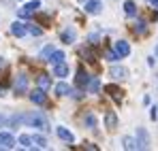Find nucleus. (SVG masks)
Returning a JSON list of instances; mask_svg holds the SVG:
<instances>
[{"label":"nucleus","instance_id":"nucleus-1","mask_svg":"<svg viewBox=\"0 0 158 151\" xmlns=\"http://www.w3.org/2000/svg\"><path fill=\"white\" fill-rule=\"evenodd\" d=\"M22 126H28V128H36L39 132H49L52 128L47 124L45 115L39 113V111H30V113H22Z\"/></svg>","mask_w":158,"mask_h":151},{"label":"nucleus","instance_id":"nucleus-2","mask_svg":"<svg viewBox=\"0 0 158 151\" xmlns=\"http://www.w3.org/2000/svg\"><path fill=\"white\" fill-rule=\"evenodd\" d=\"M41 9V0H30L28 4H24V9H19V17H30Z\"/></svg>","mask_w":158,"mask_h":151},{"label":"nucleus","instance_id":"nucleus-3","mask_svg":"<svg viewBox=\"0 0 158 151\" xmlns=\"http://www.w3.org/2000/svg\"><path fill=\"white\" fill-rule=\"evenodd\" d=\"M13 89H15V96H22V94H26V89H28V77H26V75H17Z\"/></svg>","mask_w":158,"mask_h":151},{"label":"nucleus","instance_id":"nucleus-4","mask_svg":"<svg viewBox=\"0 0 158 151\" xmlns=\"http://www.w3.org/2000/svg\"><path fill=\"white\" fill-rule=\"evenodd\" d=\"M135 141H137V149H148V145H150V136L143 128H137V138Z\"/></svg>","mask_w":158,"mask_h":151},{"label":"nucleus","instance_id":"nucleus-5","mask_svg":"<svg viewBox=\"0 0 158 151\" xmlns=\"http://www.w3.org/2000/svg\"><path fill=\"white\" fill-rule=\"evenodd\" d=\"M15 147V138L11 132H0V149H13Z\"/></svg>","mask_w":158,"mask_h":151},{"label":"nucleus","instance_id":"nucleus-6","mask_svg":"<svg viewBox=\"0 0 158 151\" xmlns=\"http://www.w3.org/2000/svg\"><path fill=\"white\" fill-rule=\"evenodd\" d=\"M101 6H103V0H88L85 2V13L88 15H98Z\"/></svg>","mask_w":158,"mask_h":151},{"label":"nucleus","instance_id":"nucleus-7","mask_svg":"<svg viewBox=\"0 0 158 151\" xmlns=\"http://www.w3.org/2000/svg\"><path fill=\"white\" fill-rule=\"evenodd\" d=\"M113 51H115L120 58H126V55H131V45H128L126 41H118V43L113 45Z\"/></svg>","mask_w":158,"mask_h":151},{"label":"nucleus","instance_id":"nucleus-8","mask_svg":"<svg viewBox=\"0 0 158 151\" xmlns=\"http://www.w3.org/2000/svg\"><path fill=\"white\" fill-rule=\"evenodd\" d=\"M90 79H92V77L88 75V73H85L83 68H79V70H77V79H75V83H77V87L85 89V87H88V83H90Z\"/></svg>","mask_w":158,"mask_h":151},{"label":"nucleus","instance_id":"nucleus-9","mask_svg":"<svg viewBox=\"0 0 158 151\" xmlns=\"http://www.w3.org/2000/svg\"><path fill=\"white\" fill-rule=\"evenodd\" d=\"M30 100L34 102V104H45L47 102V94H45V89H34L32 94H30Z\"/></svg>","mask_w":158,"mask_h":151},{"label":"nucleus","instance_id":"nucleus-10","mask_svg":"<svg viewBox=\"0 0 158 151\" xmlns=\"http://www.w3.org/2000/svg\"><path fill=\"white\" fill-rule=\"evenodd\" d=\"M53 75L60 77V79L69 77V64H66V62H58V64H53Z\"/></svg>","mask_w":158,"mask_h":151},{"label":"nucleus","instance_id":"nucleus-11","mask_svg":"<svg viewBox=\"0 0 158 151\" xmlns=\"http://www.w3.org/2000/svg\"><path fill=\"white\" fill-rule=\"evenodd\" d=\"M60 38H62V43H75V38H77L75 28H66V30H62V32H60Z\"/></svg>","mask_w":158,"mask_h":151},{"label":"nucleus","instance_id":"nucleus-12","mask_svg":"<svg viewBox=\"0 0 158 151\" xmlns=\"http://www.w3.org/2000/svg\"><path fill=\"white\" fill-rule=\"evenodd\" d=\"M109 73H111V77H113L115 81H122V79H126V77H128V70H126L124 66H111V70H109Z\"/></svg>","mask_w":158,"mask_h":151},{"label":"nucleus","instance_id":"nucleus-13","mask_svg":"<svg viewBox=\"0 0 158 151\" xmlns=\"http://www.w3.org/2000/svg\"><path fill=\"white\" fill-rule=\"evenodd\" d=\"M56 132H58V136H60L64 143H75V136H73V132H71V130H66V128L58 126V128H56Z\"/></svg>","mask_w":158,"mask_h":151},{"label":"nucleus","instance_id":"nucleus-14","mask_svg":"<svg viewBox=\"0 0 158 151\" xmlns=\"http://www.w3.org/2000/svg\"><path fill=\"white\" fill-rule=\"evenodd\" d=\"M105 92H107V94H111V98H113V100H118V102L124 98V92H122V89H120L118 85H107Z\"/></svg>","mask_w":158,"mask_h":151},{"label":"nucleus","instance_id":"nucleus-15","mask_svg":"<svg viewBox=\"0 0 158 151\" xmlns=\"http://www.w3.org/2000/svg\"><path fill=\"white\" fill-rule=\"evenodd\" d=\"M36 83H39V87H41V89H45V92H47V89L52 87V77L45 75V73H41V75L36 77Z\"/></svg>","mask_w":158,"mask_h":151},{"label":"nucleus","instance_id":"nucleus-16","mask_svg":"<svg viewBox=\"0 0 158 151\" xmlns=\"http://www.w3.org/2000/svg\"><path fill=\"white\" fill-rule=\"evenodd\" d=\"M56 94H58V96H71V94H73V87H71L69 83L60 81V83L56 85Z\"/></svg>","mask_w":158,"mask_h":151},{"label":"nucleus","instance_id":"nucleus-17","mask_svg":"<svg viewBox=\"0 0 158 151\" xmlns=\"http://www.w3.org/2000/svg\"><path fill=\"white\" fill-rule=\"evenodd\" d=\"M11 34L17 36V38L24 36V34H26V24H22V22H13V24H11Z\"/></svg>","mask_w":158,"mask_h":151},{"label":"nucleus","instance_id":"nucleus-18","mask_svg":"<svg viewBox=\"0 0 158 151\" xmlns=\"http://www.w3.org/2000/svg\"><path fill=\"white\" fill-rule=\"evenodd\" d=\"M105 124H107V128H109V130H115V128H118V115H115L113 111H107Z\"/></svg>","mask_w":158,"mask_h":151},{"label":"nucleus","instance_id":"nucleus-19","mask_svg":"<svg viewBox=\"0 0 158 151\" xmlns=\"http://www.w3.org/2000/svg\"><path fill=\"white\" fill-rule=\"evenodd\" d=\"M30 138H32V145H34L36 149H45V147H47V141H45L43 134H32Z\"/></svg>","mask_w":158,"mask_h":151},{"label":"nucleus","instance_id":"nucleus-20","mask_svg":"<svg viewBox=\"0 0 158 151\" xmlns=\"http://www.w3.org/2000/svg\"><path fill=\"white\" fill-rule=\"evenodd\" d=\"M64 58H66V55H64V51L53 49L52 55H49V62H52V64H58V62H64Z\"/></svg>","mask_w":158,"mask_h":151},{"label":"nucleus","instance_id":"nucleus-21","mask_svg":"<svg viewBox=\"0 0 158 151\" xmlns=\"http://www.w3.org/2000/svg\"><path fill=\"white\" fill-rule=\"evenodd\" d=\"M124 13H126L128 17H135V15H137V6H135L132 0H126V2H124Z\"/></svg>","mask_w":158,"mask_h":151},{"label":"nucleus","instance_id":"nucleus-22","mask_svg":"<svg viewBox=\"0 0 158 151\" xmlns=\"http://www.w3.org/2000/svg\"><path fill=\"white\" fill-rule=\"evenodd\" d=\"M19 145H22L24 149H34V145H32V138H30V134H22V136H19Z\"/></svg>","mask_w":158,"mask_h":151},{"label":"nucleus","instance_id":"nucleus-23","mask_svg":"<svg viewBox=\"0 0 158 151\" xmlns=\"http://www.w3.org/2000/svg\"><path fill=\"white\" fill-rule=\"evenodd\" d=\"M122 143H124V149H128V151L137 149V141H135L132 136H124V138H122Z\"/></svg>","mask_w":158,"mask_h":151},{"label":"nucleus","instance_id":"nucleus-24","mask_svg":"<svg viewBox=\"0 0 158 151\" xmlns=\"http://www.w3.org/2000/svg\"><path fill=\"white\" fill-rule=\"evenodd\" d=\"M6 124H9V128H19L22 126V115H17V113L11 115V117L6 119Z\"/></svg>","mask_w":158,"mask_h":151},{"label":"nucleus","instance_id":"nucleus-25","mask_svg":"<svg viewBox=\"0 0 158 151\" xmlns=\"http://www.w3.org/2000/svg\"><path fill=\"white\" fill-rule=\"evenodd\" d=\"M145 30H148V24H145L143 19H137V24H135V34H145Z\"/></svg>","mask_w":158,"mask_h":151},{"label":"nucleus","instance_id":"nucleus-26","mask_svg":"<svg viewBox=\"0 0 158 151\" xmlns=\"http://www.w3.org/2000/svg\"><path fill=\"white\" fill-rule=\"evenodd\" d=\"M85 89H90L92 94H96V92L101 89V81H98V79H90V83H88V87H85Z\"/></svg>","mask_w":158,"mask_h":151},{"label":"nucleus","instance_id":"nucleus-27","mask_svg":"<svg viewBox=\"0 0 158 151\" xmlns=\"http://www.w3.org/2000/svg\"><path fill=\"white\" fill-rule=\"evenodd\" d=\"M26 32H30L32 36H41V34H43V30H41V28H36L34 24H26Z\"/></svg>","mask_w":158,"mask_h":151},{"label":"nucleus","instance_id":"nucleus-28","mask_svg":"<svg viewBox=\"0 0 158 151\" xmlns=\"http://www.w3.org/2000/svg\"><path fill=\"white\" fill-rule=\"evenodd\" d=\"M81 55H83V58H88V62H96V55L92 53L90 47H83V49H81Z\"/></svg>","mask_w":158,"mask_h":151},{"label":"nucleus","instance_id":"nucleus-29","mask_svg":"<svg viewBox=\"0 0 158 151\" xmlns=\"http://www.w3.org/2000/svg\"><path fill=\"white\" fill-rule=\"evenodd\" d=\"M52 51H53V47H52V45H47L45 49L41 51V60H43V62H49V55H52Z\"/></svg>","mask_w":158,"mask_h":151},{"label":"nucleus","instance_id":"nucleus-30","mask_svg":"<svg viewBox=\"0 0 158 151\" xmlns=\"http://www.w3.org/2000/svg\"><path fill=\"white\" fill-rule=\"evenodd\" d=\"M85 126H88V128H96V117H94L92 113L85 115Z\"/></svg>","mask_w":158,"mask_h":151},{"label":"nucleus","instance_id":"nucleus-31","mask_svg":"<svg viewBox=\"0 0 158 151\" xmlns=\"http://www.w3.org/2000/svg\"><path fill=\"white\" fill-rule=\"evenodd\" d=\"M107 60H109V62H118V60H120V55H118L115 51H107Z\"/></svg>","mask_w":158,"mask_h":151},{"label":"nucleus","instance_id":"nucleus-32","mask_svg":"<svg viewBox=\"0 0 158 151\" xmlns=\"http://www.w3.org/2000/svg\"><path fill=\"white\" fill-rule=\"evenodd\" d=\"M150 117H152V119H156V117H158V113H156V106H152V109H150Z\"/></svg>","mask_w":158,"mask_h":151},{"label":"nucleus","instance_id":"nucleus-33","mask_svg":"<svg viewBox=\"0 0 158 151\" xmlns=\"http://www.w3.org/2000/svg\"><path fill=\"white\" fill-rule=\"evenodd\" d=\"M148 4H150V6H154V9H158V0H148Z\"/></svg>","mask_w":158,"mask_h":151},{"label":"nucleus","instance_id":"nucleus-34","mask_svg":"<svg viewBox=\"0 0 158 151\" xmlns=\"http://www.w3.org/2000/svg\"><path fill=\"white\" fill-rule=\"evenodd\" d=\"M4 124H6V117H4V115L0 113V126H4Z\"/></svg>","mask_w":158,"mask_h":151},{"label":"nucleus","instance_id":"nucleus-35","mask_svg":"<svg viewBox=\"0 0 158 151\" xmlns=\"http://www.w3.org/2000/svg\"><path fill=\"white\" fill-rule=\"evenodd\" d=\"M2 66H4V58H0V68H2Z\"/></svg>","mask_w":158,"mask_h":151},{"label":"nucleus","instance_id":"nucleus-36","mask_svg":"<svg viewBox=\"0 0 158 151\" xmlns=\"http://www.w3.org/2000/svg\"><path fill=\"white\" fill-rule=\"evenodd\" d=\"M154 55H156V58H158V45H156V49H154Z\"/></svg>","mask_w":158,"mask_h":151},{"label":"nucleus","instance_id":"nucleus-37","mask_svg":"<svg viewBox=\"0 0 158 151\" xmlns=\"http://www.w3.org/2000/svg\"><path fill=\"white\" fill-rule=\"evenodd\" d=\"M2 94H4V89H2V87H0V96H2Z\"/></svg>","mask_w":158,"mask_h":151}]
</instances>
